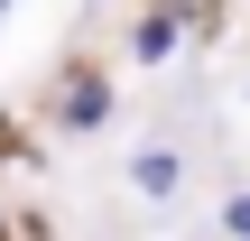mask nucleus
I'll return each instance as SVG.
<instances>
[{
    "label": "nucleus",
    "mask_w": 250,
    "mask_h": 241,
    "mask_svg": "<svg viewBox=\"0 0 250 241\" xmlns=\"http://www.w3.org/2000/svg\"><path fill=\"white\" fill-rule=\"evenodd\" d=\"M56 121H65L74 139H93V130H111V84H102L93 65H74V74L56 84Z\"/></svg>",
    "instance_id": "nucleus-1"
},
{
    "label": "nucleus",
    "mask_w": 250,
    "mask_h": 241,
    "mask_svg": "<svg viewBox=\"0 0 250 241\" xmlns=\"http://www.w3.org/2000/svg\"><path fill=\"white\" fill-rule=\"evenodd\" d=\"M130 195H139V204H176V195H186V158H176L167 139L130 149Z\"/></svg>",
    "instance_id": "nucleus-2"
},
{
    "label": "nucleus",
    "mask_w": 250,
    "mask_h": 241,
    "mask_svg": "<svg viewBox=\"0 0 250 241\" xmlns=\"http://www.w3.org/2000/svg\"><path fill=\"white\" fill-rule=\"evenodd\" d=\"M176 46H186V9H148V19L130 28V56H139V65H167Z\"/></svg>",
    "instance_id": "nucleus-3"
},
{
    "label": "nucleus",
    "mask_w": 250,
    "mask_h": 241,
    "mask_svg": "<svg viewBox=\"0 0 250 241\" xmlns=\"http://www.w3.org/2000/svg\"><path fill=\"white\" fill-rule=\"evenodd\" d=\"M223 241H250V195H223Z\"/></svg>",
    "instance_id": "nucleus-4"
},
{
    "label": "nucleus",
    "mask_w": 250,
    "mask_h": 241,
    "mask_svg": "<svg viewBox=\"0 0 250 241\" xmlns=\"http://www.w3.org/2000/svg\"><path fill=\"white\" fill-rule=\"evenodd\" d=\"M9 9H19V0H0V19H9Z\"/></svg>",
    "instance_id": "nucleus-5"
}]
</instances>
